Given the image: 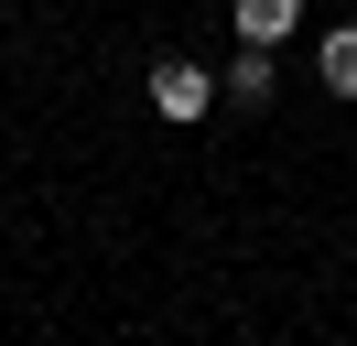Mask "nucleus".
Instances as JSON below:
<instances>
[{
    "label": "nucleus",
    "mask_w": 357,
    "mask_h": 346,
    "mask_svg": "<svg viewBox=\"0 0 357 346\" xmlns=\"http://www.w3.org/2000/svg\"><path fill=\"white\" fill-rule=\"evenodd\" d=\"M217 98H227V86L206 76V65H184V54H162V65H152V108H162V119H206Z\"/></svg>",
    "instance_id": "1"
},
{
    "label": "nucleus",
    "mask_w": 357,
    "mask_h": 346,
    "mask_svg": "<svg viewBox=\"0 0 357 346\" xmlns=\"http://www.w3.org/2000/svg\"><path fill=\"white\" fill-rule=\"evenodd\" d=\"M217 86H227V98H238V108H260L271 86H282V65H271V43H238V54H227V76H217Z\"/></svg>",
    "instance_id": "2"
},
{
    "label": "nucleus",
    "mask_w": 357,
    "mask_h": 346,
    "mask_svg": "<svg viewBox=\"0 0 357 346\" xmlns=\"http://www.w3.org/2000/svg\"><path fill=\"white\" fill-rule=\"evenodd\" d=\"M227 22H238V43H282L303 22V0H227Z\"/></svg>",
    "instance_id": "3"
},
{
    "label": "nucleus",
    "mask_w": 357,
    "mask_h": 346,
    "mask_svg": "<svg viewBox=\"0 0 357 346\" xmlns=\"http://www.w3.org/2000/svg\"><path fill=\"white\" fill-rule=\"evenodd\" d=\"M314 76H325L335 98H357V22H335V33L314 43Z\"/></svg>",
    "instance_id": "4"
}]
</instances>
